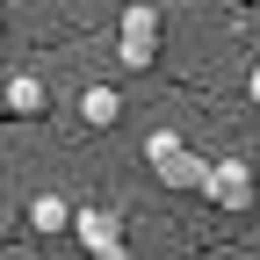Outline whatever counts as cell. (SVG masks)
Instances as JSON below:
<instances>
[{
  "label": "cell",
  "instance_id": "obj_3",
  "mask_svg": "<svg viewBox=\"0 0 260 260\" xmlns=\"http://www.w3.org/2000/svg\"><path fill=\"white\" fill-rule=\"evenodd\" d=\"M253 195H260V174L246 167V159H217V167L203 174V203L210 210H232L239 217V210H253Z\"/></svg>",
  "mask_w": 260,
  "mask_h": 260
},
{
  "label": "cell",
  "instance_id": "obj_9",
  "mask_svg": "<svg viewBox=\"0 0 260 260\" xmlns=\"http://www.w3.org/2000/svg\"><path fill=\"white\" fill-rule=\"evenodd\" d=\"M94 260H130V253H123V246H116V253H94Z\"/></svg>",
  "mask_w": 260,
  "mask_h": 260
},
{
  "label": "cell",
  "instance_id": "obj_2",
  "mask_svg": "<svg viewBox=\"0 0 260 260\" xmlns=\"http://www.w3.org/2000/svg\"><path fill=\"white\" fill-rule=\"evenodd\" d=\"M116 58H123V73H152V58H159V8L152 0H130L116 15Z\"/></svg>",
  "mask_w": 260,
  "mask_h": 260
},
{
  "label": "cell",
  "instance_id": "obj_8",
  "mask_svg": "<svg viewBox=\"0 0 260 260\" xmlns=\"http://www.w3.org/2000/svg\"><path fill=\"white\" fill-rule=\"evenodd\" d=\"M246 102L260 109V65H253V73H246Z\"/></svg>",
  "mask_w": 260,
  "mask_h": 260
},
{
  "label": "cell",
  "instance_id": "obj_7",
  "mask_svg": "<svg viewBox=\"0 0 260 260\" xmlns=\"http://www.w3.org/2000/svg\"><path fill=\"white\" fill-rule=\"evenodd\" d=\"M44 102H51V87H44L37 73H15V80H8V109H15V116H44Z\"/></svg>",
  "mask_w": 260,
  "mask_h": 260
},
{
  "label": "cell",
  "instance_id": "obj_5",
  "mask_svg": "<svg viewBox=\"0 0 260 260\" xmlns=\"http://www.w3.org/2000/svg\"><path fill=\"white\" fill-rule=\"evenodd\" d=\"M80 123H87V130H116V123H123V94H116V87H87V94H80Z\"/></svg>",
  "mask_w": 260,
  "mask_h": 260
},
{
  "label": "cell",
  "instance_id": "obj_1",
  "mask_svg": "<svg viewBox=\"0 0 260 260\" xmlns=\"http://www.w3.org/2000/svg\"><path fill=\"white\" fill-rule=\"evenodd\" d=\"M145 167L159 174V188H174V195H203V174H210V159L195 152L181 130H152L145 138Z\"/></svg>",
  "mask_w": 260,
  "mask_h": 260
},
{
  "label": "cell",
  "instance_id": "obj_6",
  "mask_svg": "<svg viewBox=\"0 0 260 260\" xmlns=\"http://www.w3.org/2000/svg\"><path fill=\"white\" fill-rule=\"evenodd\" d=\"M65 224H73V203H65V195H37V203H29V232H37V239H58L65 232Z\"/></svg>",
  "mask_w": 260,
  "mask_h": 260
},
{
  "label": "cell",
  "instance_id": "obj_10",
  "mask_svg": "<svg viewBox=\"0 0 260 260\" xmlns=\"http://www.w3.org/2000/svg\"><path fill=\"white\" fill-rule=\"evenodd\" d=\"M0 22H8V8H0Z\"/></svg>",
  "mask_w": 260,
  "mask_h": 260
},
{
  "label": "cell",
  "instance_id": "obj_4",
  "mask_svg": "<svg viewBox=\"0 0 260 260\" xmlns=\"http://www.w3.org/2000/svg\"><path fill=\"white\" fill-rule=\"evenodd\" d=\"M73 246H87V260L94 253H116L123 246V210H109V203H87V210H73Z\"/></svg>",
  "mask_w": 260,
  "mask_h": 260
}]
</instances>
